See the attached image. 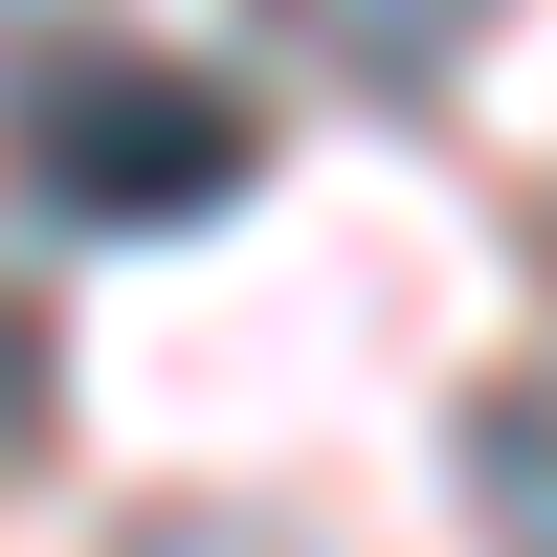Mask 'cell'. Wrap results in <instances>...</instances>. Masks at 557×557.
Instances as JSON below:
<instances>
[{
    "instance_id": "6da1fadb",
    "label": "cell",
    "mask_w": 557,
    "mask_h": 557,
    "mask_svg": "<svg viewBox=\"0 0 557 557\" xmlns=\"http://www.w3.org/2000/svg\"><path fill=\"white\" fill-rule=\"evenodd\" d=\"M23 201L45 223H201V201H246V89L157 67V45H67V67H23Z\"/></svg>"
},
{
    "instance_id": "3957f363",
    "label": "cell",
    "mask_w": 557,
    "mask_h": 557,
    "mask_svg": "<svg viewBox=\"0 0 557 557\" xmlns=\"http://www.w3.org/2000/svg\"><path fill=\"white\" fill-rule=\"evenodd\" d=\"M23 446H45V312L0 290V469H23Z\"/></svg>"
},
{
    "instance_id": "7a4b0ae2",
    "label": "cell",
    "mask_w": 557,
    "mask_h": 557,
    "mask_svg": "<svg viewBox=\"0 0 557 557\" xmlns=\"http://www.w3.org/2000/svg\"><path fill=\"white\" fill-rule=\"evenodd\" d=\"M268 23H290L312 67H357V89H424V67L491 45V0H268Z\"/></svg>"
}]
</instances>
